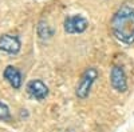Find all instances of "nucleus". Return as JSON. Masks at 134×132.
<instances>
[{
  "label": "nucleus",
  "mask_w": 134,
  "mask_h": 132,
  "mask_svg": "<svg viewBox=\"0 0 134 132\" xmlns=\"http://www.w3.org/2000/svg\"><path fill=\"white\" fill-rule=\"evenodd\" d=\"M4 79L12 85L15 90L21 87V75H20L19 70L12 67V65H8L4 70Z\"/></svg>",
  "instance_id": "nucleus-7"
},
{
  "label": "nucleus",
  "mask_w": 134,
  "mask_h": 132,
  "mask_svg": "<svg viewBox=\"0 0 134 132\" xmlns=\"http://www.w3.org/2000/svg\"><path fill=\"white\" fill-rule=\"evenodd\" d=\"M111 32L122 43H134V8L122 7L111 19Z\"/></svg>",
  "instance_id": "nucleus-1"
},
{
  "label": "nucleus",
  "mask_w": 134,
  "mask_h": 132,
  "mask_svg": "<svg viewBox=\"0 0 134 132\" xmlns=\"http://www.w3.org/2000/svg\"><path fill=\"white\" fill-rule=\"evenodd\" d=\"M88 27V21L81 15L69 16L64 20V31L67 34H82Z\"/></svg>",
  "instance_id": "nucleus-3"
},
{
  "label": "nucleus",
  "mask_w": 134,
  "mask_h": 132,
  "mask_svg": "<svg viewBox=\"0 0 134 132\" xmlns=\"http://www.w3.org/2000/svg\"><path fill=\"white\" fill-rule=\"evenodd\" d=\"M97 76H98V72H97L95 68H87L83 72L82 78L79 80V84L76 87V96L79 99H86L88 96L90 90H91V85L95 81Z\"/></svg>",
  "instance_id": "nucleus-2"
},
{
  "label": "nucleus",
  "mask_w": 134,
  "mask_h": 132,
  "mask_svg": "<svg viewBox=\"0 0 134 132\" xmlns=\"http://www.w3.org/2000/svg\"><path fill=\"white\" fill-rule=\"evenodd\" d=\"M9 119V108L5 103L0 102V120H8Z\"/></svg>",
  "instance_id": "nucleus-9"
},
{
  "label": "nucleus",
  "mask_w": 134,
  "mask_h": 132,
  "mask_svg": "<svg viewBox=\"0 0 134 132\" xmlns=\"http://www.w3.org/2000/svg\"><path fill=\"white\" fill-rule=\"evenodd\" d=\"M27 92L36 100H43L48 95V87L42 80H31L27 84Z\"/></svg>",
  "instance_id": "nucleus-5"
},
{
  "label": "nucleus",
  "mask_w": 134,
  "mask_h": 132,
  "mask_svg": "<svg viewBox=\"0 0 134 132\" xmlns=\"http://www.w3.org/2000/svg\"><path fill=\"white\" fill-rule=\"evenodd\" d=\"M38 32H39V36H40L42 39H46V37L52 36V29H51L47 24L44 26V23H40V24H39V27H38Z\"/></svg>",
  "instance_id": "nucleus-8"
},
{
  "label": "nucleus",
  "mask_w": 134,
  "mask_h": 132,
  "mask_svg": "<svg viewBox=\"0 0 134 132\" xmlns=\"http://www.w3.org/2000/svg\"><path fill=\"white\" fill-rule=\"evenodd\" d=\"M0 51L5 53H18L20 51V40L14 35H3L0 37Z\"/></svg>",
  "instance_id": "nucleus-6"
},
{
  "label": "nucleus",
  "mask_w": 134,
  "mask_h": 132,
  "mask_svg": "<svg viewBox=\"0 0 134 132\" xmlns=\"http://www.w3.org/2000/svg\"><path fill=\"white\" fill-rule=\"evenodd\" d=\"M70 132H72V131H70Z\"/></svg>",
  "instance_id": "nucleus-10"
},
{
  "label": "nucleus",
  "mask_w": 134,
  "mask_h": 132,
  "mask_svg": "<svg viewBox=\"0 0 134 132\" xmlns=\"http://www.w3.org/2000/svg\"><path fill=\"white\" fill-rule=\"evenodd\" d=\"M110 81L113 85L114 90H117L118 92H125L127 90V80H126V75L121 67L115 65L111 68V73H110Z\"/></svg>",
  "instance_id": "nucleus-4"
}]
</instances>
